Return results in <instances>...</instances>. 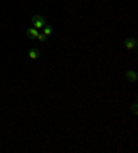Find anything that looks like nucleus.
Returning a JSON list of instances; mask_svg holds the SVG:
<instances>
[{"instance_id":"nucleus-3","label":"nucleus","mask_w":138,"mask_h":153,"mask_svg":"<svg viewBox=\"0 0 138 153\" xmlns=\"http://www.w3.org/2000/svg\"><path fill=\"white\" fill-rule=\"evenodd\" d=\"M37 35H39V30H37L36 28L26 29V36H28L29 39H36V37H37Z\"/></svg>"},{"instance_id":"nucleus-1","label":"nucleus","mask_w":138,"mask_h":153,"mask_svg":"<svg viewBox=\"0 0 138 153\" xmlns=\"http://www.w3.org/2000/svg\"><path fill=\"white\" fill-rule=\"evenodd\" d=\"M32 25H33V28H36L39 30V29H42L43 26L46 25V21H44V18L42 15H35L32 18Z\"/></svg>"},{"instance_id":"nucleus-5","label":"nucleus","mask_w":138,"mask_h":153,"mask_svg":"<svg viewBox=\"0 0 138 153\" xmlns=\"http://www.w3.org/2000/svg\"><path fill=\"white\" fill-rule=\"evenodd\" d=\"M126 77H127V80H130V82H137V73H135L134 71L126 72Z\"/></svg>"},{"instance_id":"nucleus-4","label":"nucleus","mask_w":138,"mask_h":153,"mask_svg":"<svg viewBox=\"0 0 138 153\" xmlns=\"http://www.w3.org/2000/svg\"><path fill=\"white\" fill-rule=\"evenodd\" d=\"M39 55H40V51L37 50V48H31V50H29V58H31V59H37Z\"/></svg>"},{"instance_id":"nucleus-2","label":"nucleus","mask_w":138,"mask_h":153,"mask_svg":"<svg viewBox=\"0 0 138 153\" xmlns=\"http://www.w3.org/2000/svg\"><path fill=\"white\" fill-rule=\"evenodd\" d=\"M124 44H126V48H127V50H135V48H137L138 42H137V39L131 37V39H126Z\"/></svg>"},{"instance_id":"nucleus-6","label":"nucleus","mask_w":138,"mask_h":153,"mask_svg":"<svg viewBox=\"0 0 138 153\" xmlns=\"http://www.w3.org/2000/svg\"><path fill=\"white\" fill-rule=\"evenodd\" d=\"M51 33H53V28H51V26H50V25H44V26H43V35H46L47 37H48Z\"/></svg>"},{"instance_id":"nucleus-7","label":"nucleus","mask_w":138,"mask_h":153,"mask_svg":"<svg viewBox=\"0 0 138 153\" xmlns=\"http://www.w3.org/2000/svg\"><path fill=\"white\" fill-rule=\"evenodd\" d=\"M36 39L40 40V42H46V40H47V36H46V35H43V33H39Z\"/></svg>"},{"instance_id":"nucleus-8","label":"nucleus","mask_w":138,"mask_h":153,"mask_svg":"<svg viewBox=\"0 0 138 153\" xmlns=\"http://www.w3.org/2000/svg\"><path fill=\"white\" fill-rule=\"evenodd\" d=\"M133 112H134V113H137V106H135V105L133 106Z\"/></svg>"}]
</instances>
